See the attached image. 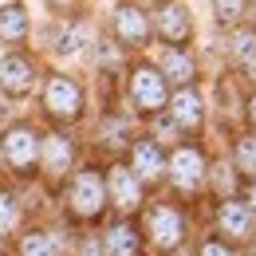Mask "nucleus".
<instances>
[{
  "mask_svg": "<svg viewBox=\"0 0 256 256\" xmlns=\"http://www.w3.org/2000/svg\"><path fill=\"white\" fill-rule=\"evenodd\" d=\"M244 114H248V126L256 130V91H252V98H248V106H244Z\"/></svg>",
  "mask_w": 256,
  "mask_h": 256,
  "instance_id": "bb28decb",
  "label": "nucleus"
},
{
  "mask_svg": "<svg viewBox=\"0 0 256 256\" xmlns=\"http://www.w3.org/2000/svg\"><path fill=\"white\" fill-rule=\"evenodd\" d=\"M142 244H146L142 224H134L130 217H118V221L102 232V248H106V256H142Z\"/></svg>",
  "mask_w": 256,
  "mask_h": 256,
  "instance_id": "2eb2a0df",
  "label": "nucleus"
},
{
  "mask_svg": "<svg viewBox=\"0 0 256 256\" xmlns=\"http://www.w3.org/2000/svg\"><path fill=\"white\" fill-rule=\"evenodd\" d=\"M166 182L174 186V193H182V197L201 193L205 182H209V154H205L197 142H178V146L170 150Z\"/></svg>",
  "mask_w": 256,
  "mask_h": 256,
  "instance_id": "20e7f679",
  "label": "nucleus"
},
{
  "mask_svg": "<svg viewBox=\"0 0 256 256\" xmlns=\"http://www.w3.org/2000/svg\"><path fill=\"white\" fill-rule=\"evenodd\" d=\"M236 67H240V79H248V83H256V52L248 56V60H244V64H236Z\"/></svg>",
  "mask_w": 256,
  "mask_h": 256,
  "instance_id": "a878e982",
  "label": "nucleus"
},
{
  "mask_svg": "<svg viewBox=\"0 0 256 256\" xmlns=\"http://www.w3.org/2000/svg\"><path fill=\"white\" fill-rule=\"evenodd\" d=\"M158 71L166 75V83L178 87V91H182V87H193V83H197V56H193L190 48H166Z\"/></svg>",
  "mask_w": 256,
  "mask_h": 256,
  "instance_id": "dca6fc26",
  "label": "nucleus"
},
{
  "mask_svg": "<svg viewBox=\"0 0 256 256\" xmlns=\"http://www.w3.org/2000/svg\"><path fill=\"white\" fill-rule=\"evenodd\" d=\"M126 166L138 174L142 186H158V182H166L170 154L162 150L154 138H134V142H130V162H126Z\"/></svg>",
  "mask_w": 256,
  "mask_h": 256,
  "instance_id": "9b49d317",
  "label": "nucleus"
},
{
  "mask_svg": "<svg viewBox=\"0 0 256 256\" xmlns=\"http://www.w3.org/2000/svg\"><path fill=\"white\" fill-rule=\"evenodd\" d=\"M150 24L166 48H190L193 40V16L182 0H154V12H150Z\"/></svg>",
  "mask_w": 256,
  "mask_h": 256,
  "instance_id": "423d86ee",
  "label": "nucleus"
},
{
  "mask_svg": "<svg viewBox=\"0 0 256 256\" xmlns=\"http://www.w3.org/2000/svg\"><path fill=\"white\" fill-rule=\"evenodd\" d=\"M170 256H190V252H186V248H182V252H170Z\"/></svg>",
  "mask_w": 256,
  "mask_h": 256,
  "instance_id": "7c9ffc66",
  "label": "nucleus"
},
{
  "mask_svg": "<svg viewBox=\"0 0 256 256\" xmlns=\"http://www.w3.org/2000/svg\"><path fill=\"white\" fill-rule=\"evenodd\" d=\"M0 228L4 232H16L20 228V201L8 190H0Z\"/></svg>",
  "mask_w": 256,
  "mask_h": 256,
  "instance_id": "5701e85b",
  "label": "nucleus"
},
{
  "mask_svg": "<svg viewBox=\"0 0 256 256\" xmlns=\"http://www.w3.org/2000/svg\"><path fill=\"white\" fill-rule=\"evenodd\" d=\"M106 193H110V205L118 209V217H134V213L146 209V186L138 182V174L130 170L126 162H114V166H110Z\"/></svg>",
  "mask_w": 256,
  "mask_h": 256,
  "instance_id": "6e6552de",
  "label": "nucleus"
},
{
  "mask_svg": "<svg viewBox=\"0 0 256 256\" xmlns=\"http://www.w3.org/2000/svg\"><path fill=\"white\" fill-rule=\"evenodd\" d=\"M232 170L244 182H256V130L236 134V142H232Z\"/></svg>",
  "mask_w": 256,
  "mask_h": 256,
  "instance_id": "6ab92c4d",
  "label": "nucleus"
},
{
  "mask_svg": "<svg viewBox=\"0 0 256 256\" xmlns=\"http://www.w3.org/2000/svg\"><path fill=\"white\" fill-rule=\"evenodd\" d=\"M197 256H236V248L224 244L221 236H205V240L197 244Z\"/></svg>",
  "mask_w": 256,
  "mask_h": 256,
  "instance_id": "393cba45",
  "label": "nucleus"
},
{
  "mask_svg": "<svg viewBox=\"0 0 256 256\" xmlns=\"http://www.w3.org/2000/svg\"><path fill=\"white\" fill-rule=\"evenodd\" d=\"M4 236H8V232L0 228V256H4V248H8V240H4Z\"/></svg>",
  "mask_w": 256,
  "mask_h": 256,
  "instance_id": "c85d7f7f",
  "label": "nucleus"
},
{
  "mask_svg": "<svg viewBox=\"0 0 256 256\" xmlns=\"http://www.w3.org/2000/svg\"><path fill=\"white\" fill-rule=\"evenodd\" d=\"M28 40V8L24 4H4L0 8V44L16 48Z\"/></svg>",
  "mask_w": 256,
  "mask_h": 256,
  "instance_id": "a211bd4d",
  "label": "nucleus"
},
{
  "mask_svg": "<svg viewBox=\"0 0 256 256\" xmlns=\"http://www.w3.org/2000/svg\"><path fill=\"white\" fill-rule=\"evenodd\" d=\"M110 32L114 40L130 48V52H142L154 36V24H150V12L138 4V0H118L114 12H110Z\"/></svg>",
  "mask_w": 256,
  "mask_h": 256,
  "instance_id": "39448f33",
  "label": "nucleus"
},
{
  "mask_svg": "<svg viewBox=\"0 0 256 256\" xmlns=\"http://www.w3.org/2000/svg\"><path fill=\"white\" fill-rule=\"evenodd\" d=\"M32 87H36V67H32L28 56L12 52V56L0 60V91L8 98H24Z\"/></svg>",
  "mask_w": 256,
  "mask_h": 256,
  "instance_id": "4468645a",
  "label": "nucleus"
},
{
  "mask_svg": "<svg viewBox=\"0 0 256 256\" xmlns=\"http://www.w3.org/2000/svg\"><path fill=\"white\" fill-rule=\"evenodd\" d=\"M102 142H110L114 150L130 146V122H126V118H118V114L102 118Z\"/></svg>",
  "mask_w": 256,
  "mask_h": 256,
  "instance_id": "4be33fe9",
  "label": "nucleus"
},
{
  "mask_svg": "<svg viewBox=\"0 0 256 256\" xmlns=\"http://www.w3.org/2000/svg\"><path fill=\"white\" fill-rule=\"evenodd\" d=\"M170 95H174V91H170L166 75L158 71V64L138 60V64L130 67V75H126V98H130V106H134L138 114H150V118L166 114Z\"/></svg>",
  "mask_w": 256,
  "mask_h": 256,
  "instance_id": "7ed1b4c3",
  "label": "nucleus"
},
{
  "mask_svg": "<svg viewBox=\"0 0 256 256\" xmlns=\"http://www.w3.org/2000/svg\"><path fill=\"white\" fill-rule=\"evenodd\" d=\"M83 87L71 79V75H52L48 87H44V110L56 118V122H75L83 114Z\"/></svg>",
  "mask_w": 256,
  "mask_h": 256,
  "instance_id": "1a4fd4ad",
  "label": "nucleus"
},
{
  "mask_svg": "<svg viewBox=\"0 0 256 256\" xmlns=\"http://www.w3.org/2000/svg\"><path fill=\"white\" fill-rule=\"evenodd\" d=\"M248 12V0H213V16L221 28H240Z\"/></svg>",
  "mask_w": 256,
  "mask_h": 256,
  "instance_id": "aec40b11",
  "label": "nucleus"
},
{
  "mask_svg": "<svg viewBox=\"0 0 256 256\" xmlns=\"http://www.w3.org/2000/svg\"><path fill=\"white\" fill-rule=\"evenodd\" d=\"M142 236L150 248H158L162 256L170 252H182L186 240H190V221L182 213V205L174 201H154L142 209Z\"/></svg>",
  "mask_w": 256,
  "mask_h": 256,
  "instance_id": "f257e3e1",
  "label": "nucleus"
},
{
  "mask_svg": "<svg viewBox=\"0 0 256 256\" xmlns=\"http://www.w3.org/2000/svg\"><path fill=\"white\" fill-rule=\"evenodd\" d=\"M213 221H217V232H221L224 244H244V240H256V217L252 209H248V201L244 197H221V205H217V213H213Z\"/></svg>",
  "mask_w": 256,
  "mask_h": 256,
  "instance_id": "0eeeda50",
  "label": "nucleus"
},
{
  "mask_svg": "<svg viewBox=\"0 0 256 256\" xmlns=\"http://www.w3.org/2000/svg\"><path fill=\"white\" fill-rule=\"evenodd\" d=\"M83 48H87V28H83V24H67L64 32H60L56 52H60V56H79Z\"/></svg>",
  "mask_w": 256,
  "mask_h": 256,
  "instance_id": "412c9836",
  "label": "nucleus"
},
{
  "mask_svg": "<svg viewBox=\"0 0 256 256\" xmlns=\"http://www.w3.org/2000/svg\"><path fill=\"white\" fill-rule=\"evenodd\" d=\"M40 150H44V138L32 126H12L4 130V162L20 174V178H32L40 170Z\"/></svg>",
  "mask_w": 256,
  "mask_h": 256,
  "instance_id": "9d476101",
  "label": "nucleus"
},
{
  "mask_svg": "<svg viewBox=\"0 0 256 256\" xmlns=\"http://www.w3.org/2000/svg\"><path fill=\"white\" fill-rule=\"evenodd\" d=\"M64 197H67V213H71L75 221H98V217L106 213V205H110V193H106L102 170L83 166L79 174H71Z\"/></svg>",
  "mask_w": 256,
  "mask_h": 256,
  "instance_id": "f03ea898",
  "label": "nucleus"
},
{
  "mask_svg": "<svg viewBox=\"0 0 256 256\" xmlns=\"http://www.w3.org/2000/svg\"><path fill=\"white\" fill-rule=\"evenodd\" d=\"M252 52H256V32H252V28H244V32L232 36V44H228V56H232L236 64H244Z\"/></svg>",
  "mask_w": 256,
  "mask_h": 256,
  "instance_id": "b1692460",
  "label": "nucleus"
},
{
  "mask_svg": "<svg viewBox=\"0 0 256 256\" xmlns=\"http://www.w3.org/2000/svg\"><path fill=\"white\" fill-rule=\"evenodd\" d=\"M244 201H248V209H252V217H256V182L248 186V193H244Z\"/></svg>",
  "mask_w": 256,
  "mask_h": 256,
  "instance_id": "cd10ccee",
  "label": "nucleus"
},
{
  "mask_svg": "<svg viewBox=\"0 0 256 256\" xmlns=\"http://www.w3.org/2000/svg\"><path fill=\"white\" fill-rule=\"evenodd\" d=\"M20 256H64V236L56 228H28L20 236Z\"/></svg>",
  "mask_w": 256,
  "mask_h": 256,
  "instance_id": "f3484780",
  "label": "nucleus"
},
{
  "mask_svg": "<svg viewBox=\"0 0 256 256\" xmlns=\"http://www.w3.org/2000/svg\"><path fill=\"white\" fill-rule=\"evenodd\" d=\"M166 118L182 130V134H201V126H205V98H201V91H197V87L174 91V95H170V106H166Z\"/></svg>",
  "mask_w": 256,
  "mask_h": 256,
  "instance_id": "f8f14e48",
  "label": "nucleus"
},
{
  "mask_svg": "<svg viewBox=\"0 0 256 256\" xmlns=\"http://www.w3.org/2000/svg\"><path fill=\"white\" fill-rule=\"evenodd\" d=\"M40 162H44V174L48 178H67L75 170V138L64 134V130H52L44 134V150H40Z\"/></svg>",
  "mask_w": 256,
  "mask_h": 256,
  "instance_id": "ddd939ff",
  "label": "nucleus"
},
{
  "mask_svg": "<svg viewBox=\"0 0 256 256\" xmlns=\"http://www.w3.org/2000/svg\"><path fill=\"white\" fill-rule=\"evenodd\" d=\"M248 4H256V0H248Z\"/></svg>",
  "mask_w": 256,
  "mask_h": 256,
  "instance_id": "2f4dec72",
  "label": "nucleus"
},
{
  "mask_svg": "<svg viewBox=\"0 0 256 256\" xmlns=\"http://www.w3.org/2000/svg\"><path fill=\"white\" fill-rule=\"evenodd\" d=\"M244 256H256V240H248V248H244Z\"/></svg>",
  "mask_w": 256,
  "mask_h": 256,
  "instance_id": "c756f323",
  "label": "nucleus"
}]
</instances>
